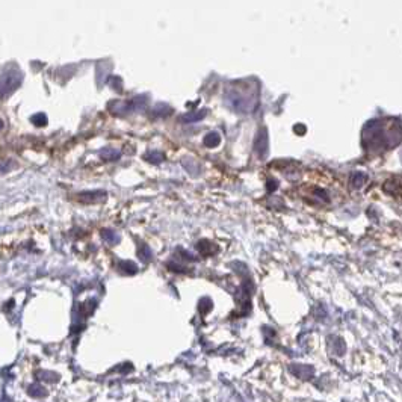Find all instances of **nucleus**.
Segmentation results:
<instances>
[{
    "label": "nucleus",
    "instance_id": "5",
    "mask_svg": "<svg viewBox=\"0 0 402 402\" xmlns=\"http://www.w3.org/2000/svg\"><path fill=\"white\" fill-rule=\"evenodd\" d=\"M367 182V176L363 174V172H354L350 179V185L354 188V189H360L364 183Z\"/></svg>",
    "mask_w": 402,
    "mask_h": 402
},
{
    "label": "nucleus",
    "instance_id": "10",
    "mask_svg": "<svg viewBox=\"0 0 402 402\" xmlns=\"http://www.w3.org/2000/svg\"><path fill=\"white\" fill-rule=\"evenodd\" d=\"M138 255L142 258L144 262H150V260H151V251H150V248H149V247H146V245L139 248Z\"/></svg>",
    "mask_w": 402,
    "mask_h": 402
},
{
    "label": "nucleus",
    "instance_id": "9",
    "mask_svg": "<svg viewBox=\"0 0 402 402\" xmlns=\"http://www.w3.org/2000/svg\"><path fill=\"white\" fill-rule=\"evenodd\" d=\"M100 156H101V159H104V160H115V159H118V157H120V153H118V151H113V150H110V149H104V150L100 153Z\"/></svg>",
    "mask_w": 402,
    "mask_h": 402
},
{
    "label": "nucleus",
    "instance_id": "15",
    "mask_svg": "<svg viewBox=\"0 0 402 402\" xmlns=\"http://www.w3.org/2000/svg\"><path fill=\"white\" fill-rule=\"evenodd\" d=\"M146 157H147V159H150L153 163H159V162H162L163 154H162V153H159V151H151V153H149Z\"/></svg>",
    "mask_w": 402,
    "mask_h": 402
},
{
    "label": "nucleus",
    "instance_id": "1",
    "mask_svg": "<svg viewBox=\"0 0 402 402\" xmlns=\"http://www.w3.org/2000/svg\"><path fill=\"white\" fill-rule=\"evenodd\" d=\"M401 141V126L396 123L395 127L386 126L383 121H370L366 124L363 130V146L369 150H386L390 147H396Z\"/></svg>",
    "mask_w": 402,
    "mask_h": 402
},
{
    "label": "nucleus",
    "instance_id": "3",
    "mask_svg": "<svg viewBox=\"0 0 402 402\" xmlns=\"http://www.w3.org/2000/svg\"><path fill=\"white\" fill-rule=\"evenodd\" d=\"M254 149H255V153L258 154V157H266L268 154V133H266V129H262L260 132L257 133V138H255V142H254Z\"/></svg>",
    "mask_w": 402,
    "mask_h": 402
},
{
    "label": "nucleus",
    "instance_id": "16",
    "mask_svg": "<svg viewBox=\"0 0 402 402\" xmlns=\"http://www.w3.org/2000/svg\"><path fill=\"white\" fill-rule=\"evenodd\" d=\"M2 129H3V121L0 120V130H2Z\"/></svg>",
    "mask_w": 402,
    "mask_h": 402
},
{
    "label": "nucleus",
    "instance_id": "12",
    "mask_svg": "<svg viewBox=\"0 0 402 402\" xmlns=\"http://www.w3.org/2000/svg\"><path fill=\"white\" fill-rule=\"evenodd\" d=\"M29 393H31L32 396H44L46 395V389L41 387V386L32 384V386H29Z\"/></svg>",
    "mask_w": 402,
    "mask_h": 402
},
{
    "label": "nucleus",
    "instance_id": "11",
    "mask_svg": "<svg viewBox=\"0 0 402 402\" xmlns=\"http://www.w3.org/2000/svg\"><path fill=\"white\" fill-rule=\"evenodd\" d=\"M103 239L104 241H107L109 244H117L118 241H120V238L115 235L113 232H110V230H103Z\"/></svg>",
    "mask_w": 402,
    "mask_h": 402
},
{
    "label": "nucleus",
    "instance_id": "6",
    "mask_svg": "<svg viewBox=\"0 0 402 402\" xmlns=\"http://www.w3.org/2000/svg\"><path fill=\"white\" fill-rule=\"evenodd\" d=\"M204 242V245L206 247H203V244H197V250L203 254V255H209V254H213V252H216V247L213 245V244H210L209 241H203Z\"/></svg>",
    "mask_w": 402,
    "mask_h": 402
},
{
    "label": "nucleus",
    "instance_id": "14",
    "mask_svg": "<svg viewBox=\"0 0 402 402\" xmlns=\"http://www.w3.org/2000/svg\"><path fill=\"white\" fill-rule=\"evenodd\" d=\"M32 123H35V124H37V126H40V127L46 126V123H47L46 115H44V113H38V115H35V117H32Z\"/></svg>",
    "mask_w": 402,
    "mask_h": 402
},
{
    "label": "nucleus",
    "instance_id": "7",
    "mask_svg": "<svg viewBox=\"0 0 402 402\" xmlns=\"http://www.w3.org/2000/svg\"><path fill=\"white\" fill-rule=\"evenodd\" d=\"M219 142H221V138H219L218 133H209V135L204 138V146H206V147H210V149L219 146Z\"/></svg>",
    "mask_w": 402,
    "mask_h": 402
},
{
    "label": "nucleus",
    "instance_id": "4",
    "mask_svg": "<svg viewBox=\"0 0 402 402\" xmlns=\"http://www.w3.org/2000/svg\"><path fill=\"white\" fill-rule=\"evenodd\" d=\"M291 370L301 380H308V378L313 377V373H314V370L310 366H292Z\"/></svg>",
    "mask_w": 402,
    "mask_h": 402
},
{
    "label": "nucleus",
    "instance_id": "2",
    "mask_svg": "<svg viewBox=\"0 0 402 402\" xmlns=\"http://www.w3.org/2000/svg\"><path fill=\"white\" fill-rule=\"evenodd\" d=\"M23 82V73L17 68L6 70L0 76V99L9 97Z\"/></svg>",
    "mask_w": 402,
    "mask_h": 402
},
{
    "label": "nucleus",
    "instance_id": "8",
    "mask_svg": "<svg viewBox=\"0 0 402 402\" xmlns=\"http://www.w3.org/2000/svg\"><path fill=\"white\" fill-rule=\"evenodd\" d=\"M120 271L124 272V274H135L138 271V266L133 262H121Z\"/></svg>",
    "mask_w": 402,
    "mask_h": 402
},
{
    "label": "nucleus",
    "instance_id": "13",
    "mask_svg": "<svg viewBox=\"0 0 402 402\" xmlns=\"http://www.w3.org/2000/svg\"><path fill=\"white\" fill-rule=\"evenodd\" d=\"M12 168H14L12 160H2L0 162V174H5V172L11 171Z\"/></svg>",
    "mask_w": 402,
    "mask_h": 402
}]
</instances>
